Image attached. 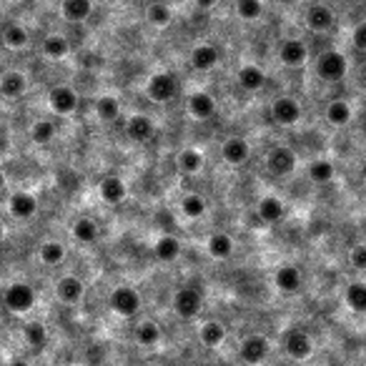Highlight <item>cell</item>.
Returning a JSON list of instances; mask_svg holds the SVG:
<instances>
[{
	"label": "cell",
	"mask_w": 366,
	"mask_h": 366,
	"mask_svg": "<svg viewBox=\"0 0 366 366\" xmlns=\"http://www.w3.org/2000/svg\"><path fill=\"white\" fill-rule=\"evenodd\" d=\"M279 60L289 68H301L308 60V45L301 38H286V41L279 45Z\"/></svg>",
	"instance_id": "obj_12"
},
{
	"label": "cell",
	"mask_w": 366,
	"mask_h": 366,
	"mask_svg": "<svg viewBox=\"0 0 366 366\" xmlns=\"http://www.w3.org/2000/svg\"><path fill=\"white\" fill-rule=\"evenodd\" d=\"M266 13V6L264 0H236V16L241 18V21H259V18H264Z\"/></svg>",
	"instance_id": "obj_41"
},
{
	"label": "cell",
	"mask_w": 366,
	"mask_h": 366,
	"mask_svg": "<svg viewBox=\"0 0 366 366\" xmlns=\"http://www.w3.org/2000/svg\"><path fill=\"white\" fill-rule=\"evenodd\" d=\"M38 259L45 266H60L65 261V246L60 241H43L41 249H38Z\"/></svg>",
	"instance_id": "obj_35"
},
{
	"label": "cell",
	"mask_w": 366,
	"mask_h": 366,
	"mask_svg": "<svg viewBox=\"0 0 366 366\" xmlns=\"http://www.w3.org/2000/svg\"><path fill=\"white\" fill-rule=\"evenodd\" d=\"M216 98L211 93H206V90H196V93H191L186 98V113L191 118H196V121H208V118L216 116Z\"/></svg>",
	"instance_id": "obj_11"
},
{
	"label": "cell",
	"mask_w": 366,
	"mask_h": 366,
	"mask_svg": "<svg viewBox=\"0 0 366 366\" xmlns=\"http://www.w3.org/2000/svg\"><path fill=\"white\" fill-rule=\"evenodd\" d=\"M43 55L50 60H63L68 58L70 53V43L65 36H58V33H53V36H45L43 38V45H41Z\"/></svg>",
	"instance_id": "obj_31"
},
{
	"label": "cell",
	"mask_w": 366,
	"mask_h": 366,
	"mask_svg": "<svg viewBox=\"0 0 366 366\" xmlns=\"http://www.w3.org/2000/svg\"><path fill=\"white\" fill-rule=\"evenodd\" d=\"M311 336L306 334L303 329H289L286 334H284V351H286L291 359L296 361H303L311 356Z\"/></svg>",
	"instance_id": "obj_14"
},
{
	"label": "cell",
	"mask_w": 366,
	"mask_h": 366,
	"mask_svg": "<svg viewBox=\"0 0 366 366\" xmlns=\"http://www.w3.org/2000/svg\"><path fill=\"white\" fill-rule=\"evenodd\" d=\"M146 366H156V364H146Z\"/></svg>",
	"instance_id": "obj_51"
},
{
	"label": "cell",
	"mask_w": 366,
	"mask_h": 366,
	"mask_svg": "<svg viewBox=\"0 0 366 366\" xmlns=\"http://www.w3.org/2000/svg\"><path fill=\"white\" fill-rule=\"evenodd\" d=\"M3 303L11 313H28L36 306V289L26 281H13L3 291Z\"/></svg>",
	"instance_id": "obj_3"
},
{
	"label": "cell",
	"mask_w": 366,
	"mask_h": 366,
	"mask_svg": "<svg viewBox=\"0 0 366 366\" xmlns=\"http://www.w3.org/2000/svg\"><path fill=\"white\" fill-rule=\"evenodd\" d=\"M361 178L366 181V158H364V163H361Z\"/></svg>",
	"instance_id": "obj_48"
},
{
	"label": "cell",
	"mask_w": 366,
	"mask_h": 366,
	"mask_svg": "<svg viewBox=\"0 0 366 366\" xmlns=\"http://www.w3.org/2000/svg\"><path fill=\"white\" fill-rule=\"evenodd\" d=\"M136 341H139L141 346H156L161 341V326L156 324V321H151V318H146V321H141L139 329H136Z\"/></svg>",
	"instance_id": "obj_42"
},
{
	"label": "cell",
	"mask_w": 366,
	"mask_h": 366,
	"mask_svg": "<svg viewBox=\"0 0 366 366\" xmlns=\"http://www.w3.org/2000/svg\"><path fill=\"white\" fill-rule=\"evenodd\" d=\"M251 156V146L246 139H241V136H231V139L223 141L221 146V158L223 163L228 166H244L246 161H249Z\"/></svg>",
	"instance_id": "obj_17"
},
{
	"label": "cell",
	"mask_w": 366,
	"mask_h": 366,
	"mask_svg": "<svg viewBox=\"0 0 366 366\" xmlns=\"http://www.w3.org/2000/svg\"><path fill=\"white\" fill-rule=\"evenodd\" d=\"M351 45L359 53H366V21H359L351 31Z\"/></svg>",
	"instance_id": "obj_43"
},
{
	"label": "cell",
	"mask_w": 366,
	"mask_h": 366,
	"mask_svg": "<svg viewBox=\"0 0 366 366\" xmlns=\"http://www.w3.org/2000/svg\"><path fill=\"white\" fill-rule=\"evenodd\" d=\"M3 43L13 50H23L28 43H31V36H28V31L21 23H11V26H6V31H3Z\"/></svg>",
	"instance_id": "obj_39"
},
{
	"label": "cell",
	"mask_w": 366,
	"mask_h": 366,
	"mask_svg": "<svg viewBox=\"0 0 366 366\" xmlns=\"http://www.w3.org/2000/svg\"><path fill=\"white\" fill-rule=\"evenodd\" d=\"M306 176L311 183H316V186H326V183H331V181L336 178L334 161L326 158V156H318V158H313L311 163L306 166Z\"/></svg>",
	"instance_id": "obj_23"
},
{
	"label": "cell",
	"mask_w": 366,
	"mask_h": 366,
	"mask_svg": "<svg viewBox=\"0 0 366 366\" xmlns=\"http://www.w3.org/2000/svg\"><path fill=\"white\" fill-rule=\"evenodd\" d=\"M178 93V80H176L173 73L168 70H161V73H154L146 83V96L154 103H168L176 98Z\"/></svg>",
	"instance_id": "obj_5"
},
{
	"label": "cell",
	"mask_w": 366,
	"mask_h": 366,
	"mask_svg": "<svg viewBox=\"0 0 366 366\" xmlns=\"http://www.w3.org/2000/svg\"><path fill=\"white\" fill-rule=\"evenodd\" d=\"M193 6H196L198 11L208 13V11H213V8L218 6V0H193Z\"/></svg>",
	"instance_id": "obj_45"
},
{
	"label": "cell",
	"mask_w": 366,
	"mask_h": 366,
	"mask_svg": "<svg viewBox=\"0 0 366 366\" xmlns=\"http://www.w3.org/2000/svg\"><path fill=\"white\" fill-rule=\"evenodd\" d=\"M198 336H201L203 346L216 349V346H221L223 341H226V326H223L221 321H206V324L201 326V331H198Z\"/></svg>",
	"instance_id": "obj_36"
},
{
	"label": "cell",
	"mask_w": 366,
	"mask_h": 366,
	"mask_svg": "<svg viewBox=\"0 0 366 366\" xmlns=\"http://www.w3.org/2000/svg\"><path fill=\"white\" fill-rule=\"evenodd\" d=\"M181 211H183V216L188 221H201L208 213V201L201 193H186V196L181 198Z\"/></svg>",
	"instance_id": "obj_32"
},
{
	"label": "cell",
	"mask_w": 366,
	"mask_h": 366,
	"mask_svg": "<svg viewBox=\"0 0 366 366\" xmlns=\"http://www.w3.org/2000/svg\"><path fill=\"white\" fill-rule=\"evenodd\" d=\"M108 306H111V311L118 313V316L133 318L141 311L144 301H141V294L136 291V289L123 284V286H116L111 291V296H108Z\"/></svg>",
	"instance_id": "obj_2"
},
{
	"label": "cell",
	"mask_w": 366,
	"mask_h": 366,
	"mask_svg": "<svg viewBox=\"0 0 366 366\" xmlns=\"http://www.w3.org/2000/svg\"><path fill=\"white\" fill-rule=\"evenodd\" d=\"M21 3H28V6H33V3H38V0H21Z\"/></svg>",
	"instance_id": "obj_50"
},
{
	"label": "cell",
	"mask_w": 366,
	"mask_h": 366,
	"mask_svg": "<svg viewBox=\"0 0 366 366\" xmlns=\"http://www.w3.org/2000/svg\"><path fill=\"white\" fill-rule=\"evenodd\" d=\"M274 286L279 289L281 294H298L303 289V274L298 266L294 264H284L279 266L276 271H274Z\"/></svg>",
	"instance_id": "obj_10"
},
{
	"label": "cell",
	"mask_w": 366,
	"mask_h": 366,
	"mask_svg": "<svg viewBox=\"0 0 366 366\" xmlns=\"http://www.w3.org/2000/svg\"><path fill=\"white\" fill-rule=\"evenodd\" d=\"M146 21L151 23V26H156V28H166V26H171V21H173V11H171L166 3H151L149 8H146Z\"/></svg>",
	"instance_id": "obj_40"
},
{
	"label": "cell",
	"mask_w": 366,
	"mask_h": 366,
	"mask_svg": "<svg viewBox=\"0 0 366 366\" xmlns=\"http://www.w3.org/2000/svg\"><path fill=\"white\" fill-rule=\"evenodd\" d=\"M48 106L55 116H73L80 106L78 90H75L73 85H65V83L53 85V88L48 90Z\"/></svg>",
	"instance_id": "obj_4"
},
{
	"label": "cell",
	"mask_w": 366,
	"mask_h": 366,
	"mask_svg": "<svg viewBox=\"0 0 366 366\" xmlns=\"http://www.w3.org/2000/svg\"><path fill=\"white\" fill-rule=\"evenodd\" d=\"M181 254H183V244H181L176 236H158L154 244V256L158 261H163V264H173L176 259H181Z\"/></svg>",
	"instance_id": "obj_28"
},
{
	"label": "cell",
	"mask_w": 366,
	"mask_h": 366,
	"mask_svg": "<svg viewBox=\"0 0 366 366\" xmlns=\"http://www.w3.org/2000/svg\"><path fill=\"white\" fill-rule=\"evenodd\" d=\"M349 73V58L341 50H324L316 58V75L326 83H339Z\"/></svg>",
	"instance_id": "obj_1"
},
{
	"label": "cell",
	"mask_w": 366,
	"mask_h": 366,
	"mask_svg": "<svg viewBox=\"0 0 366 366\" xmlns=\"http://www.w3.org/2000/svg\"><path fill=\"white\" fill-rule=\"evenodd\" d=\"M188 63L193 70L198 73H208L221 63V50L213 45V43H196L191 50H188Z\"/></svg>",
	"instance_id": "obj_9"
},
{
	"label": "cell",
	"mask_w": 366,
	"mask_h": 366,
	"mask_svg": "<svg viewBox=\"0 0 366 366\" xmlns=\"http://www.w3.org/2000/svg\"><path fill=\"white\" fill-rule=\"evenodd\" d=\"M70 234H73V239L78 241V244L90 246V244H96V241L101 239V226H98L96 218L78 216L73 221V226H70Z\"/></svg>",
	"instance_id": "obj_21"
},
{
	"label": "cell",
	"mask_w": 366,
	"mask_h": 366,
	"mask_svg": "<svg viewBox=\"0 0 366 366\" xmlns=\"http://www.w3.org/2000/svg\"><path fill=\"white\" fill-rule=\"evenodd\" d=\"M55 136H58V126H55L53 118H41V121L33 123V128H31V141H33V144L48 146Z\"/></svg>",
	"instance_id": "obj_34"
},
{
	"label": "cell",
	"mask_w": 366,
	"mask_h": 366,
	"mask_svg": "<svg viewBox=\"0 0 366 366\" xmlns=\"http://www.w3.org/2000/svg\"><path fill=\"white\" fill-rule=\"evenodd\" d=\"M266 168H269L271 176H291L296 171V154H294L289 146H276L266 154Z\"/></svg>",
	"instance_id": "obj_8"
},
{
	"label": "cell",
	"mask_w": 366,
	"mask_h": 366,
	"mask_svg": "<svg viewBox=\"0 0 366 366\" xmlns=\"http://www.w3.org/2000/svg\"><path fill=\"white\" fill-rule=\"evenodd\" d=\"M344 301L354 313H366V281H351L344 289Z\"/></svg>",
	"instance_id": "obj_33"
},
{
	"label": "cell",
	"mask_w": 366,
	"mask_h": 366,
	"mask_svg": "<svg viewBox=\"0 0 366 366\" xmlns=\"http://www.w3.org/2000/svg\"><path fill=\"white\" fill-rule=\"evenodd\" d=\"M256 213L264 223H281L286 218V203L279 196H264L259 198V206H256Z\"/></svg>",
	"instance_id": "obj_24"
},
{
	"label": "cell",
	"mask_w": 366,
	"mask_h": 366,
	"mask_svg": "<svg viewBox=\"0 0 366 366\" xmlns=\"http://www.w3.org/2000/svg\"><path fill=\"white\" fill-rule=\"evenodd\" d=\"M176 163H178V171L183 176H198L203 171V166H206V158H203V154L198 149H183L178 154V158H176Z\"/></svg>",
	"instance_id": "obj_30"
},
{
	"label": "cell",
	"mask_w": 366,
	"mask_h": 366,
	"mask_svg": "<svg viewBox=\"0 0 366 366\" xmlns=\"http://www.w3.org/2000/svg\"><path fill=\"white\" fill-rule=\"evenodd\" d=\"M60 13L68 23H83L93 13V0H63L60 3Z\"/></svg>",
	"instance_id": "obj_29"
},
{
	"label": "cell",
	"mask_w": 366,
	"mask_h": 366,
	"mask_svg": "<svg viewBox=\"0 0 366 366\" xmlns=\"http://www.w3.org/2000/svg\"><path fill=\"white\" fill-rule=\"evenodd\" d=\"M83 294H85V284L80 281L78 276H73V274L58 279V284H55V296L63 303H70V306L78 303L80 298H83Z\"/></svg>",
	"instance_id": "obj_25"
},
{
	"label": "cell",
	"mask_w": 366,
	"mask_h": 366,
	"mask_svg": "<svg viewBox=\"0 0 366 366\" xmlns=\"http://www.w3.org/2000/svg\"><path fill=\"white\" fill-rule=\"evenodd\" d=\"M23 339H26V344L31 346V349H45V344H48V329L41 324V321H28L26 326H23Z\"/></svg>",
	"instance_id": "obj_37"
},
{
	"label": "cell",
	"mask_w": 366,
	"mask_h": 366,
	"mask_svg": "<svg viewBox=\"0 0 366 366\" xmlns=\"http://www.w3.org/2000/svg\"><path fill=\"white\" fill-rule=\"evenodd\" d=\"M236 80L239 85L246 90V93H259V90L266 88V70L261 68L259 63H244L236 73Z\"/></svg>",
	"instance_id": "obj_18"
},
{
	"label": "cell",
	"mask_w": 366,
	"mask_h": 366,
	"mask_svg": "<svg viewBox=\"0 0 366 366\" xmlns=\"http://www.w3.org/2000/svg\"><path fill=\"white\" fill-rule=\"evenodd\" d=\"M349 264L354 266L356 271H366V244H356L354 249L349 251Z\"/></svg>",
	"instance_id": "obj_44"
},
{
	"label": "cell",
	"mask_w": 366,
	"mask_h": 366,
	"mask_svg": "<svg viewBox=\"0 0 366 366\" xmlns=\"http://www.w3.org/2000/svg\"><path fill=\"white\" fill-rule=\"evenodd\" d=\"M11 366H31L28 361H23V359H16V361H11Z\"/></svg>",
	"instance_id": "obj_46"
},
{
	"label": "cell",
	"mask_w": 366,
	"mask_h": 366,
	"mask_svg": "<svg viewBox=\"0 0 366 366\" xmlns=\"http://www.w3.org/2000/svg\"><path fill=\"white\" fill-rule=\"evenodd\" d=\"M324 118L329 126L344 128V126H349L351 118H354V108H351V103L346 101V98H334V101L326 103Z\"/></svg>",
	"instance_id": "obj_22"
},
{
	"label": "cell",
	"mask_w": 366,
	"mask_h": 366,
	"mask_svg": "<svg viewBox=\"0 0 366 366\" xmlns=\"http://www.w3.org/2000/svg\"><path fill=\"white\" fill-rule=\"evenodd\" d=\"M98 193H101V201L108 206H121L128 198V186L121 176H106L98 183Z\"/></svg>",
	"instance_id": "obj_16"
},
{
	"label": "cell",
	"mask_w": 366,
	"mask_h": 366,
	"mask_svg": "<svg viewBox=\"0 0 366 366\" xmlns=\"http://www.w3.org/2000/svg\"><path fill=\"white\" fill-rule=\"evenodd\" d=\"M203 308V294L196 286H181L173 294V311L181 318H196Z\"/></svg>",
	"instance_id": "obj_6"
},
{
	"label": "cell",
	"mask_w": 366,
	"mask_h": 366,
	"mask_svg": "<svg viewBox=\"0 0 366 366\" xmlns=\"http://www.w3.org/2000/svg\"><path fill=\"white\" fill-rule=\"evenodd\" d=\"M334 11L324 3H313L308 6V11L303 13V23L311 33H329L334 28Z\"/></svg>",
	"instance_id": "obj_13"
},
{
	"label": "cell",
	"mask_w": 366,
	"mask_h": 366,
	"mask_svg": "<svg viewBox=\"0 0 366 366\" xmlns=\"http://www.w3.org/2000/svg\"><path fill=\"white\" fill-rule=\"evenodd\" d=\"M3 188H6V173L0 171V191H3Z\"/></svg>",
	"instance_id": "obj_47"
},
{
	"label": "cell",
	"mask_w": 366,
	"mask_h": 366,
	"mask_svg": "<svg viewBox=\"0 0 366 366\" xmlns=\"http://www.w3.org/2000/svg\"><path fill=\"white\" fill-rule=\"evenodd\" d=\"M156 133V126L149 116L144 113H136L126 121V139H131L133 144H146V141L154 139Z\"/></svg>",
	"instance_id": "obj_19"
},
{
	"label": "cell",
	"mask_w": 366,
	"mask_h": 366,
	"mask_svg": "<svg viewBox=\"0 0 366 366\" xmlns=\"http://www.w3.org/2000/svg\"><path fill=\"white\" fill-rule=\"evenodd\" d=\"M38 208H41L38 206V198L28 191L13 193L11 201H8V211H11V216L21 218V221H31V218L38 213Z\"/></svg>",
	"instance_id": "obj_20"
},
{
	"label": "cell",
	"mask_w": 366,
	"mask_h": 366,
	"mask_svg": "<svg viewBox=\"0 0 366 366\" xmlns=\"http://www.w3.org/2000/svg\"><path fill=\"white\" fill-rule=\"evenodd\" d=\"M271 118L279 126H296L301 121V103L291 96H279L271 101Z\"/></svg>",
	"instance_id": "obj_7"
},
{
	"label": "cell",
	"mask_w": 366,
	"mask_h": 366,
	"mask_svg": "<svg viewBox=\"0 0 366 366\" xmlns=\"http://www.w3.org/2000/svg\"><path fill=\"white\" fill-rule=\"evenodd\" d=\"M269 351H271V346H269V339H266V336L251 334V336H246V339H244L239 354H241V359H244L246 364L259 366V364H264V361H266Z\"/></svg>",
	"instance_id": "obj_15"
},
{
	"label": "cell",
	"mask_w": 366,
	"mask_h": 366,
	"mask_svg": "<svg viewBox=\"0 0 366 366\" xmlns=\"http://www.w3.org/2000/svg\"><path fill=\"white\" fill-rule=\"evenodd\" d=\"M28 90V78L21 70H8V73L0 75V96L13 101V98H21Z\"/></svg>",
	"instance_id": "obj_26"
},
{
	"label": "cell",
	"mask_w": 366,
	"mask_h": 366,
	"mask_svg": "<svg viewBox=\"0 0 366 366\" xmlns=\"http://www.w3.org/2000/svg\"><path fill=\"white\" fill-rule=\"evenodd\" d=\"M234 239L228 234H223V231H218V234H211L206 241V251L208 256H211L213 261H228L231 256H234Z\"/></svg>",
	"instance_id": "obj_27"
},
{
	"label": "cell",
	"mask_w": 366,
	"mask_h": 366,
	"mask_svg": "<svg viewBox=\"0 0 366 366\" xmlns=\"http://www.w3.org/2000/svg\"><path fill=\"white\" fill-rule=\"evenodd\" d=\"M6 239V226H3V223H0V241Z\"/></svg>",
	"instance_id": "obj_49"
},
{
	"label": "cell",
	"mask_w": 366,
	"mask_h": 366,
	"mask_svg": "<svg viewBox=\"0 0 366 366\" xmlns=\"http://www.w3.org/2000/svg\"><path fill=\"white\" fill-rule=\"evenodd\" d=\"M121 101L116 96H101L96 98V116L101 118L103 123H113L121 118Z\"/></svg>",
	"instance_id": "obj_38"
}]
</instances>
